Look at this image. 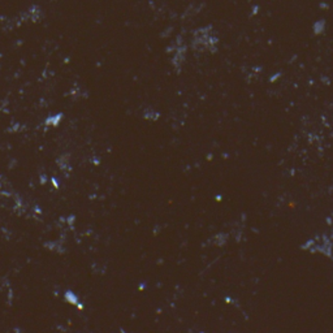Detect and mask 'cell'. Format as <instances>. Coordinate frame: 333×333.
<instances>
[]
</instances>
